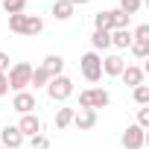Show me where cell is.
I'll list each match as a JSON object with an SVG mask.
<instances>
[{
  "label": "cell",
  "instance_id": "4dcf8cb0",
  "mask_svg": "<svg viewBox=\"0 0 149 149\" xmlns=\"http://www.w3.org/2000/svg\"><path fill=\"white\" fill-rule=\"evenodd\" d=\"M73 6H85V3H91V0H70Z\"/></svg>",
  "mask_w": 149,
  "mask_h": 149
},
{
  "label": "cell",
  "instance_id": "7a4b0ae2",
  "mask_svg": "<svg viewBox=\"0 0 149 149\" xmlns=\"http://www.w3.org/2000/svg\"><path fill=\"white\" fill-rule=\"evenodd\" d=\"M70 94H73V79H70V76L58 73V76L50 79V85H47V97H50L53 102H67Z\"/></svg>",
  "mask_w": 149,
  "mask_h": 149
},
{
  "label": "cell",
  "instance_id": "6da1fadb",
  "mask_svg": "<svg viewBox=\"0 0 149 149\" xmlns=\"http://www.w3.org/2000/svg\"><path fill=\"white\" fill-rule=\"evenodd\" d=\"M6 79H9V88L18 94V91H26L29 88V79H32V64L29 61H18L6 70Z\"/></svg>",
  "mask_w": 149,
  "mask_h": 149
},
{
  "label": "cell",
  "instance_id": "8992f818",
  "mask_svg": "<svg viewBox=\"0 0 149 149\" xmlns=\"http://www.w3.org/2000/svg\"><path fill=\"white\" fill-rule=\"evenodd\" d=\"M73 126H76L79 132H91V129L97 126V111H91V108L73 111Z\"/></svg>",
  "mask_w": 149,
  "mask_h": 149
},
{
  "label": "cell",
  "instance_id": "7c38bea8",
  "mask_svg": "<svg viewBox=\"0 0 149 149\" xmlns=\"http://www.w3.org/2000/svg\"><path fill=\"white\" fill-rule=\"evenodd\" d=\"M41 32H44V21H41L38 15H26L21 35H29V38H35V35H41Z\"/></svg>",
  "mask_w": 149,
  "mask_h": 149
},
{
  "label": "cell",
  "instance_id": "8fae6325",
  "mask_svg": "<svg viewBox=\"0 0 149 149\" xmlns=\"http://www.w3.org/2000/svg\"><path fill=\"white\" fill-rule=\"evenodd\" d=\"M123 67H126L123 56H105L102 58V73H105V76H120Z\"/></svg>",
  "mask_w": 149,
  "mask_h": 149
},
{
  "label": "cell",
  "instance_id": "ac0fdd59",
  "mask_svg": "<svg viewBox=\"0 0 149 149\" xmlns=\"http://www.w3.org/2000/svg\"><path fill=\"white\" fill-rule=\"evenodd\" d=\"M50 79H53V76H50L44 67H32V79H29V85H32V91H35V88H47Z\"/></svg>",
  "mask_w": 149,
  "mask_h": 149
},
{
  "label": "cell",
  "instance_id": "30bf717a",
  "mask_svg": "<svg viewBox=\"0 0 149 149\" xmlns=\"http://www.w3.org/2000/svg\"><path fill=\"white\" fill-rule=\"evenodd\" d=\"M120 79H123L129 88H137V85H143V67L126 64V67H123V73H120Z\"/></svg>",
  "mask_w": 149,
  "mask_h": 149
},
{
  "label": "cell",
  "instance_id": "e0dca14e",
  "mask_svg": "<svg viewBox=\"0 0 149 149\" xmlns=\"http://www.w3.org/2000/svg\"><path fill=\"white\" fill-rule=\"evenodd\" d=\"M129 44H132V32H129V29H114V32H111V47L129 50Z\"/></svg>",
  "mask_w": 149,
  "mask_h": 149
},
{
  "label": "cell",
  "instance_id": "4fadbf2b",
  "mask_svg": "<svg viewBox=\"0 0 149 149\" xmlns=\"http://www.w3.org/2000/svg\"><path fill=\"white\" fill-rule=\"evenodd\" d=\"M47 73H50V76H58V73L64 70V58L58 56V53H50L47 58H44V64H41Z\"/></svg>",
  "mask_w": 149,
  "mask_h": 149
},
{
  "label": "cell",
  "instance_id": "d4e9b609",
  "mask_svg": "<svg viewBox=\"0 0 149 149\" xmlns=\"http://www.w3.org/2000/svg\"><path fill=\"white\" fill-rule=\"evenodd\" d=\"M24 21H26V15H24V12H18V15H9V29L21 35V29H24Z\"/></svg>",
  "mask_w": 149,
  "mask_h": 149
},
{
  "label": "cell",
  "instance_id": "83f0119b",
  "mask_svg": "<svg viewBox=\"0 0 149 149\" xmlns=\"http://www.w3.org/2000/svg\"><path fill=\"white\" fill-rule=\"evenodd\" d=\"M32 149H50V140H47V134H41V132H38V134L32 137Z\"/></svg>",
  "mask_w": 149,
  "mask_h": 149
},
{
  "label": "cell",
  "instance_id": "d6986e66",
  "mask_svg": "<svg viewBox=\"0 0 149 149\" xmlns=\"http://www.w3.org/2000/svg\"><path fill=\"white\" fill-rule=\"evenodd\" d=\"M73 123V108H58L56 111V129H67Z\"/></svg>",
  "mask_w": 149,
  "mask_h": 149
},
{
  "label": "cell",
  "instance_id": "5bb4252c",
  "mask_svg": "<svg viewBox=\"0 0 149 149\" xmlns=\"http://www.w3.org/2000/svg\"><path fill=\"white\" fill-rule=\"evenodd\" d=\"M73 6L70 0H53V15L58 18V21H67V18H73Z\"/></svg>",
  "mask_w": 149,
  "mask_h": 149
},
{
  "label": "cell",
  "instance_id": "f1b7e54d",
  "mask_svg": "<svg viewBox=\"0 0 149 149\" xmlns=\"http://www.w3.org/2000/svg\"><path fill=\"white\" fill-rule=\"evenodd\" d=\"M9 94V79H6V73H0V97H6Z\"/></svg>",
  "mask_w": 149,
  "mask_h": 149
},
{
  "label": "cell",
  "instance_id": "52a82bcc",
  "mask_svg": "<svg viewBox=\"0 0 149 149\" xmlns=\"http://www.w3.org/2000/svg\"><path fill=\"white\" fill-rule=\"evenodd\" d=\"M12 108H15L18 114H32V108H35V94H32V91H18L15 100H12Z\"/></svg>",
  "mask_w": 149,
  "mask_h": 149
},
{
  "label": "cell",
  "instance_id": "603a6c76",
  "mask_svg": "<svg viewBox=\"0 0 149 149\" xmlns=\"http://www.w3.org/2000/svg\"><path fill=\"white\" fill-rule=\"evenodd\" d=\"M129 50H132L137 58H146V56H149V41H132Z\"/></svg>",
  "mask_w": 149,
  "mask_h": 149
},
{
  "label": "cell",
  "instance_id": "5b68a950",
  "mask_svg": "<svg viewBox=\"0 0 149 149\" xmlns=\"http://www.w3.org/2000/svg\"><path fill=\"white\" fill-rule=\"evenodd\" d=\"M143 143H146V129H140L137 123L126 126V132H123V149H143Z\"/></svg>",
  "mask_w": 149,
  "mask_h": 149
},
{
  "label": "cell",
  "instance_id": "cb8c5ba5",
  "mask_svg": "<svg viewBox=\"0 0 149 149\" xmlns=\"http://www.w3.org/2000/svg\"><path fill=\"white\" fill-rule=\"evenodd\" d=\"M111 12H114V29H129V21H132V18L123 15L120 9H111ZM114 29H111V32H114Z\"/></svg>",
  "mask_w": 149,
  "mask_h": 149
},
{
  "label": "cell",
  "instance_id": "ba28073f",
  "mask_svg": "<svg viewBox=\"0 0 149 149\" xmlns=\"http://www.w3.org/2000/svg\"><path fill=\"white\" fill-rule=\"evenodd\" d=\"M18 132H21L24 137H35V134L41 132V120H38L35 114H21V123H18Z\"/></svg>",
  "mask_w": 149,
  "mask_h": 149
},
{
  "label": "cell",
  "instance_id": "f546056e",
  "mask_svg": "<svg viewBox=\"0 0 149 149\" xmlns=\"http://www.w3.org/2000/svg\"><path fill=\"white\" fill-rule=\"evenodd\" d=\"M6 70H9V53L0 50V73H6Z\"/></svg>",
  "mask_w": 149,
  "mask_h": 149
},
{
  "label": "cell",
  "instance_id": "4316f807",
  "mask_svg": "<svg viewBox=\"0 0 149 149\" xmlns=\"http://www.w3.org/2000/svg\"><path fill=\"white\" fill-rule=\"evenodd\" d=\"M137 126H140V129L149 126V105H140V108H137Z\"/></svg>",
  "mask_w": 149,
  "mask_h": 149
},
{
  "label": "cell",
  "instance_id": "9a60e30c",
  "mask_svg": "<svg viewBox=\"0 0 149 149\" xmlns=\"http://www.w3.org/2000/svg\"><path fill=\"white\" fill-rule=\"evenodd\" d=\"M94 26H97V29H105V32H111V29H114V12H111V9H105V12H97V15H94Z\"/></svg>",
  "mask_w": 149,
  "mask_h": 149
},
{
  "label": "cell",
  "instance_id": "2e32d148",
  "mask_svg": "<svg viewBox=\"0 0 149 149\" xmlns=\"http://www.w3.org/2000/svg\"><path fill=\"white\" fill-rule=\"evenodd\" d=\"M91 44H94V53H97V50H108V47H111V32H105V29H94Z\"/></svg>",
  "mask_w": 149,
  "mask_h": 149
},
{
  "label": "cell",
  "instance_id": "277c9868",
  "mask_svg": "<svg viewBox=\"0 0 149 149\" xmlns=\"http://www.w3.org/2000/svg\"><path fill=\"white\" fill-rule=\"evenodd\" d=\"M79 67H82V76L88 79V82H100L102 79V56L100 53H85L82 58H79Z\"/></svg>",
  "mask_w": 149,
  "mask_h": 149
},
{
  "label": "cell",
  "instance_id": "484cf974",
  "mask_svg": "<svg viewBox=\"0 0 149 149\" xmlns=\"http://www.w3.org/2000/svg\"><path fill=\"white\" fill-rule=\"evenodd\" d=\"M132 41H149V24H140V26L132 32Z\"/></svg>",
  "mask_w": 149,
  "mask_h": 149
},
{
  "label": "cell",
  "instance_id": "7402d4cb",
  "mask_svg": "<svg viewBox=\"0 0 149 149\" xmlns=\"http://www.w3.org/2000/svg\"><path fill=\"white\" fill-rule=\"evenodd\" d=\"M0 6L6 9V15H18V12H24V0H0Z\"/></svg>",
  "mask_w": 149,
  "mask_h": 149
},
{
  "label": "cell",
  "instance_id": "1f68e13d",
  "mask_svg": "<svg viewBox=\"0 0 149 149\" xmlns=\"http://www.w3.org/2000/svg\"><path fill=\"white\" fill-rule=\"evenodd\" d=\"M0 149H6V146H0Z\"/></svg>",
  "mask_w": 149,
  "mask_h": 149
},
{
  "label": "cell",
  "instance_id": "ffe728a7",
  "mask_svg": "<svg viewBox=\"0 0 149 149\" xmlns=\"http://www.w3.org/2000/svg\"><path fill=\"white\" fill-rule=\"evenodd\" d=\"M132 97H134L137 105H149V85H137V88H132Z\"/></svg>",
  "mask_w": 149,
  "mask_h": 149
},
{
  "label": "cell",
  "instance_id": "9c48e42d",
  "mask_svg": "<svg viewBox=\"0 0 149 149\" xmlns=\"http://www.w3.org/2000/svg\"><path fill=\"white\" fill-rule=\"evenodd\" d=\"M0 140H3V146H6V149H21L24 134L18 132V126H6L3 132H0Z\"/></svg>",
  "mask_w": 149,
  "mask_h": 149
},
{
  "label": "cell",
  "instance_id": "3957f363",
  "mask_svg": "<svg viewBox=\"0 0 149 149\" xmlns=\"http://www.w3.org/2000/svg\"><path fill=\"white\" fill-rule=\"evenodd\" d=\"M108 102H111V94H108L105 88H85V91L79 94V108L97 111V108H105Z\"/></svg>",
  "mask_w": 149,
  "mask_h": 149
},
{
  "label": "cell",
  "instance_id": "44dd1931",
  "mask_svg": "<svg viewBox=\"0 0 149 149\" xmlns=\"http://www.w3.org/2000/svg\"><path fill=\"white\" fill-rule=\"evenodd\" d=\"M140 6H143V0H120V12H123V15H129V18H132V15H137V9H140Z\"/></svg>",
  "mask_w": 149,
  "mask_h": 149
},
{
  "label": "cell",
  "instance_id": "d6a6232c",
  "mask_svg": "<svg viewBox=\"0 0 149 149\" xmlns=\"http://www.w3.org/2000/svg\"><path fill=\"white\" fill-rule=\"evenodd\" d=\"M24 3H26V0H24Z\"/></svg>",
  "mask_w": 149,
  "mask_h": 149
}]
</instances>
